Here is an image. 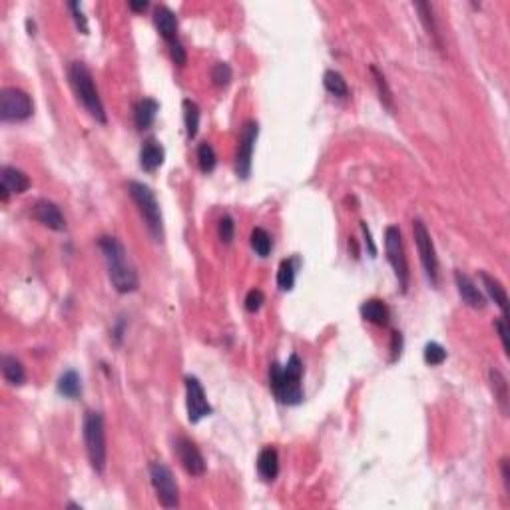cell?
<instances>
[{"instance_id":"2e32d148","label":"cell","mask_w":510,"mask_h":510,"mask_svg":"<svg viewBox=\"0 0 510 510\" xmlns=\"http://www.w3.org/2000/svg\"><path fill=\"white\" fill-rule=\"evenodd\" d=\"M154 24L158 28L159 36L166 40V44L176 42L178 38V18L168 6H156L154 11Z\"/></svg>"},{"instance_id":"ac0fdd59","label":"cell","mask_w":510,"mask_h":510,"mask_svg":"<svg viewBox=\"0 0 510 510\" xmlns=\"http://www.w3.org/2000/svg\"><path fill=\"white\" fill-rule=\"evenodd\" d=\"M361 315L365 321H369L373 325L387 327L389 319H391V311L387 307V303L381 301V299H367L361 305Z\"/></svg>"},{"instance_id":"52a82bcc","label":"cell","mask_w":510,"mask_h":510,"mask_svg":"<svg viewBox=\"0 0 510 510\" xmlns=\"http://www.w3.org/2000/svg\"><path fill=\"white\" fill-rule=\"evenodd\" d=\"M34 112L30 96L21 88H4L0 92V120L2 122H24Z\"/></svg>"},{"instance_id":"7a4b0ae2","label":"cell","mask_w":510,"mask_h":510,"mask_svg":"<svg viewBox=\"0 0 510 510\" xmlns=\"http://www.w3.org/2000/svg\"><path fill=\"white\" fill-rule=\"evenodd\" d=\"M303 363L298 355L293 353L289 357L287 365H277L273 363L269 369V387L276 395V399L283 404H299L303 401Z\"/></svg>"},{"instance_id":"4fadbf2b","label":"cell","mask_w":510,"mask_h":510,"mask_svg":"<svg viewBox=\"0 0 510 510\" xmlns=\"http://www.w3.org/2000/svg\"><path fill=\"white\" fill-rule=\"evenodd\" d=\"M32 215H34L36 222L42 223L44 227H48L52 232H64L66 230V217L54 202L38 200L32 208Z\"/></svg>"},{"instance_id":"9c48e42d","label":"cell","mask_w":510,"mask_h":510,"mask_svg":"<svg viewBox=\"0 0 510 510\" xmlns=\"http://www.w3.org/2000/svg\"><path fill=\"white\" fill-rule=\"evenodd\" d=\"M413 237L416 249H419L421 264L425 267L426 277L431 279L433 285H436L438 283V259H436V251L433 239H431V234H429L426 225L421 220H414L413 222Z\"/></svg>"},{"instance_id":"7402d4cb","label":"cell","mask_w":510,"mask_h":510,"mask_svg":"<svg viewBox=\"0 0 510 510\" xmlns=\"http://www.w3.org/2000/svg\"><path fill=\"white\" fill-rule=\"evenodd\" d=\"M159 104L154 98H142L138 104L134 106V122H136V128H138V130H146V128L152 126V124L156 122Z\"/></svg>"},{"instance_id":"8992f818","label":"cell","mask_w":510,"mask_h":510,"mask_svg":"<svg viewBox=\"0 0 510 510\" xmlns=\"http://www.w3.org/2000/svg\"><path fill=\"white\" fill-rule=\"evenodd\" d=\"M149 480H152V487L156 490V497L164 509H176L180 504V490H178V482H176L170 467H166L164 463H152Z\"/></svg>"},{"instance_id":"74e56055","label":"cell","mask_w":510,"mask_h":510,"mask_svg":"<svg viewBox=\"0 0 510 510\" xmlns=\"http://www.w3.org/2000/svg\"><path fill=\"white\" fill-rule=\"evenodd\" d=\"M494 327L499 331L500 341H502V349H504V353L509 355L510 347H509V323H506V317H500L499 321L494 323Z\"/></svg>"},{"instance_id":"3957f363","label":"cell","mask_w":510,"mask_h":510,"mask_svg":"<svg viewBox=\"0 0 510 510\" xmlns=\"http://www.w3.org/2000/svg\"><path fill=\"white\" fill-rule=\"evenodd\" d=\"M68 78L78 102L84 106L86 112L94 118L96 122L106 124V110L102 104V98L98 94L92 72L82 62H72L68 66Z\"/></svg>"},{"instance_id":"d6986e66","label":"cell","mask_w":510,"mask_h":510,"mask_svg":"<svg viewBox=\"0 0 510 510\" xmlns=\"http://www.w3.org/2000/svg\"><path fill=\"white\" fill-rule=\"evenodd\" d=\"M478 276H480V281H482V285L487 289L490 299H492L500 307V311H502V317H506V313H509V295H506V289L502 287V283H500L497 277L490 276L487 271H480Z\"/></svg>"},{"instance_id":"5bb4252c","label":"cell","mask_w":510,"mask_h":510,"mask_svg":"<svg viewBox=\"0 0 510 510\" xmlns=\"http://www.w3.org/2000/svg\"><path fill=\"white\" fill-rule=\"evenodd\" d=\"M30 188V180L22 170H16L12 166H4L0 174V191H2V202L8 200L11 193H24Z\"/></svg>"},{"instance_id":"5b68a950","label":"cell","mask_w":510,"mask_h":510,"mask_svg":"<svg viewBox=\"0 0 510 510\" xmlns=\"http://www.w3.org/2000/svg\"><path fill=\"white\" fill-rule=\"evenodd\" d=\"M84 435L86 453L88 460L98 475L104 472L106 468V429H104V416L98 411H88L84 416Z\"/></svg>"},{"instance_id":"e0dca14e","label":"cell","mask_w":510,"mask_h":510,"mask_svg":"<svg viewBox=\"0 0 510 510\" xmlns=\"http://www.w3.org/2000/svg\"><path fill=\"white\" fill-rule=\"evenodd\" d=\"M166 152L162 148L158 140L149 138L144 142V146L140 149V166L144 171H156L164 164Z\"/></svg>"},{"instance_id":"ab89813d","label":"cell","mask_w":510,"mask_h":510,"mask_svg":"<svg viewBox=\"0 0 510 510\" xmlns=\"http://www.w3.org/2000/svg\"><path fill=\"white\" fill-rule=\"evenodd\" d=\"M401 347H403V337H401V333H399V331H393V345H391L393 357H391V361H397V359H399V355H401Z\"/></svg>"},{"instance_id":"6da1fadb","label":"cell","mask_w":510,"mask_h":510,"mask_svg":"<svg viewBox=\"0 0 510 510\" xmlns=\"http://www.w3.org/2000/svg\"><path fill=\"white\" fill-rule=\"evenodd\" d=\"M98 245L104 254V261H106L108 277L112 281V285L118 293H132L140 287L138 273L134 266L128 259L124 245L118 242L116 237L104 235L98 239Z\"/></svg>"},{"instance_id":"cb8c5ba5","label":"cell","mask_w":510,"mask_h":510,"mask_svg":"<svg viewBox=\"0 0 510 510\" xmlns=\"http://www.w3.org/2000/svg\"><path fill=\"white\" fill-rule=\"evenodd\" d=\"M414 8L419 11L421 22L425 24L426 32H429V36L433 38V42L436 44V48L443 50V40H441V34H438V26H436L435 14H433V6H431L429 2H416Z\"/></svg>"},{"instance_id":"8d00e7d4","label":"cell","mask_w":510,"mask_h":510,"mask_svg":"<svg viewBox=\"0 0 510 510\" xmlns=\"http://www.w3.org/2000/svg\"><path fill=\"white\" fill-rule=\"evenodd\" d=\"M68 8L72 11V14H74L76 26L80 28V32H82V34H88V21H86L84 12H82V8H80V4H78V2H70V4H68Z\"/></svg>"},{"instance_id":"83f0119b","label":"cell","mask_w":510,"mask_h":510,"mask_svg":"<svg viewBox=\"0 0 510 510\" xmlns=\"http://www.w3.org/2000/svg\"><path fill=\"white\" fill-rule=\"evenodd\" d=\"M323 84L327 88V92H331L333 96L337 98H347L349 96V86H347V80L335 72V70H327L325 76H323Z\"/></svg>"},{"instance_id":"f35d334b","label":"cell","mask_w":510,"mask_h":510,"mask_svg":"<svg viewBox=\"0 0 510 510\" xmlns=\"http://www.w3.org/2000/svg\"><path fill=\"white\" fill-rule=\"evenodd\" d=\"M500 475H502V482H504V489L510 494V465L509 458H502L500 460Z\"/></svg>"},{"instance_id":"e575fe53","label":"cell","mask_w":510,"mask_h":510,"mask_svg":"<svg viewBox=\"0 0 510 510\" xmlns=\"http://www.w3.org/2000/svg\"><path fill=\"white\" fill-rule=\"evenodd\" d=\"M264 303H266V295L259 289H251L245 298V309L249 313H257L259 309L264 307Z\"/></svg>"},{"instance_id":"f546056e","label":"cell","mask_w":510,"mask_h":510,"mask_svg":"<svg viewBox=\"0 0 510 510\" xmlns=\"http://www.w3.org/2000/svg\"><path fill=\"white\" fill-rule=\"evenodd\" d=\"M271 237L267 234L264 227H255L254 232H251V247H254V251L259 257H267L269 251H271Z\"/></svg>"},{"instance_id":"60d3db41","label":"cell","mask_w":510,"mask_h":510,"mask_svg":"<svg viewBox=\"0 0 510 510\" xmlns=\"http://www.w3.org/2000/svg\"><path fill=\"white\" fill-rule=\"evenodd\" d=\"M361 230H363V234H365V237H367V247H369V254L375 255L377 254V247H375V244H373L371 232H369V227H367V223L365 222H361Z\"/></svg>"},{"instance_id":"d4e9b609","label":"cell","mask_w":510,"mask_h":510,"mask_svg":"<svg viewBox=\"0 0 510 510\" xmlns=\"http://www.w3.org/2000/svg\"><path fill=\"white\" fill-rule=\"evenodd\" d=\"M183 122H186V134H188V140H193L198 136V128H200V106L190 100V98H186L183 100Z\"/></svg>"},{"instance_id":"4316f807","label":"cell","mask_w":510,"mask_h":510,"mask_svg":"<svg viewBox=\"0 0 510 510\" xmlns=\"http://www.w3.org/2000/svg\"><path fill=\"white\" fill-rule=\"evenodd\" d=\"M58 393L68 399H78L82 395V381L76 371H66L58 381Z\"/></svg>"},{"instance_id":"8fae6325","label":"cell","mask_w":510,"mask_h":510,"mask_svg":"<svg viewBox=\"0 0 510 510\" xmlns=\"http://www.w3.org/2000/svg\"><path fill=\"white\" fill-rule=\"evenodd\" d=\"M186 407H188L190 423H200L203 416H210L213 413L202 382L196 377H186Z\"/></svg>"},{"instance_id":"b9f144b4","label":"cell","mask_w":510,"mask_h":510,"mask_svg":"<svg viewBox=\"0 0 510 510\" xmlns=\"http://www.w3.org/2000/svg\"><path fill=\"white\" fill-rule=\"evenodd\" d=\"M128 6H130V8H132L134 12H144L149 6V2H146V0H142V2H136V0H132V2L128 4Z\"/></svg>"},{"instance_id":"30bf717a","label":"cell","mask_w":510,"mask_h":510,"mask_svg":"<svg viewBox=\"0 0 510 510\" xmlns=\"http://www.w3.org/2000/svg\"><path fill=\"white\" fill-rule=\"evenodd\" d=\"M257 134H259L257 122L247 120L242 128V136H239V144H237V152H235V174L244 180L249 178V171H251V158H254Z\"/></svg>"},{"instance_id":"836d02e7","label":"cell","mask_w":510,"mask_h":510,"mask_svg":"<svg viewBox=\"0 0 510 510\" xmlns=\"http://www.w3.org/2000/svg\"><path fill=\"white\" fill-rule=\"evenodd\" d=\"M446 359V351L445 347H441L438 343H429L425 347V361L429 363V365H433V367H436V365H443Z\"/></svg>"},{"instance_id":"484cf974","label":"cell","mask_w":510,"mask_h":510,"mask_svg":"<svg viewBox=\"0 0 510 510\" xmlns=\"http://www.w3.org/2000/svg\"><path fill=\"white\" fill-rule=\"evenodd\" d=\"M371 74H373V80H375V86H377V94H379V100H381V104L389 112H393L395 110V98H393V92H391V88H389V82H387V78L382 74L381 70L377 68V66H371Z\"/></svg>"},{"instance_id":"7c38bea8","label":"cell","mask_w":510,"mask_h":510,"mask_svg":"<svg viewBox=\"0 0 510 510\" xmlns=\"http://www.w3.org/2000/svg\"><path fill=\"white\" fill-rule=\"evenodd\" d=\"M174 450H176L178 460H180V465L188 475H191V477H202L203 472H205L203 455L200 453V448L196 446V443H191L190 438L178 436L176 443H174Z\"/></svg>"},{"instance_id":"d590c367","label":"cell","mask_w":510,"mask_h":510,"mask_svg":"<svg viewBox=\"0 0 510 510\" xmlns=\"http://www.w3.org/2000/svg\"><path fill=\"white\" fill-rule=\"evenodd\" d=\"M168 50H170V56H171V60H174V64H178V66H186V62H188V56H186V48L181 46L180 40L168 44Z\"/></svg>"},{"instance_id":"4dcf8cb0","label":"cell","mask_w":510,"mask_h":510,"mask_svg":"<svg viewBox=\"0 0 510 510\" xmlns=\"http://www.w3.org/2000/svg\"><path fill=\"white\" fill-rule=\"evenodd\" d=\"M198 164H200V170H202L203 174L213 171L215 164H217V156H215V152H213L212 144H208V142L200 144V148H198Z\"/></svg>"},{"instance_id":"9a60e30c","label":"cell","mask_w":510,"mask_h":510,"mask_svg":"<svg viewBox=\"0 0 510 510\" xmlns=\"http://www.w3.org/2000/svg\"><path fill=\"white\" fill-rule=\"evenodd\" d=\"M455 283H457L458 295L463 298V301L467 303L468 307L472 309H484L487 307V299L480 293V289L477 283L463 271H455Z\"/></svg>"},{"instance_id":"ffe728a7","label":"cell","mask_w":510,"mask_h":510,"mask_svg":"<svg viewBox=\"0 0 510 510\" xmlns=\"http://www.w3.org/2000/svg\"><path fill=\"white\" fill-rule=\"evenodd\" d=\"M489 382H490V389H492V395H494V399H497V403H499V409L500 413L509 414V404H510V395H509V382L504 379V375L499 371V369H490L489 371Z\"/></svg>"},{"instance_id":"1f68e13d","label":"cell","mask_w":510,"mask_h":510,"mask_svg":"<svg viewBox=\"0 0 510 510\" xmlns=\"http://www.w3.org/2000/svg\"><path fill=\"white\" fill-rule=\"evenodd\" d=\"M234 78V72H232V66L227 62H217L212 68V82L213 86L217 88H227L230 82Z\"/></svg>"},{"instance_id":"d6a6232c","label":"cell","mask_w":510,"mask_h":510,"mask_svg":"<svg viewBox=\"0 0 510 510\" xmlns=\"http://www.w3.org/2000/svg\"><path fill=\"white\" fill-rule=\"evenodd\" d=\"M234 234H235V223L232 220V215H223L220 223H217V235L222 239V244L230 245L234 242Z\"/></svg>"},{"instance_id":"277c9868","label":"cell","mask_w":510,"mask_h":510,"mask_svg":"<svg viewBox=\"0 0 510 510\" xmlns=\"http://www.w3.org/2000/svg\"><path fill=\"white\" fill-rule=\"evenodd\" d=\"M128 193H130L132 202L136 203L140 215L144 217L149 235L156 242H162L164 239V220H162V210H159V203L156 200V193L152 191L149 186L142 183V181H130Z\"/></svg>"},{"instance_id":"ba28073f","label":"cell","mask_w":510,"mask_h":510,"mask_svg":"<svg viewBox=\"0 0 510 510\" xmlns=\"http://www.w3.org/2000/svg\"><path fill=\"white\" fill-rule=\"evenodd\" d=\"M385 249H387V259L393 267L395 276L399 279L401 291H407L409 287V264H407V255H404V245L401 232L397 225H389L385 232Z\"/></svg>"},{"instance_id":"603a6c76","label":"cell","mask_w":510,"mask_h":510,"mask_svg":"<svg viewBox=\"0 0 510 510\" xmlns=\"http://www.w3.org/2000/svg\"><path fill=\"white\" fill-rule=\"evenodd\" d=\"M0 365H2V377L11 382V385H16V387L24 385V381H26V371H24L22 363L18 361L16 357H12V355H2Z\"/></svg>"},{"instance_id":"44dd1931","label":"cell","mask_w":510,"mask_h":510,"mask_svg":"<svg viewBox=\"0 0 510 510\" xmlns=\"http://www.w3.org/2000/svg\"><path fill=\"white\" fill-rule=\"evenodd\" d=\"M257 472L266 482L276 480L279 475V455L273 446H266L257 457Z\"/></svg>"},{"instance_id":"f1b7e54d","label":"cell","mask_w":510,"mask_h":510,"mask_svg":"<svg viewBox=\"0 0 510 510\" xmlns=\"http://www.w3.org/2000/svg\"><path fill=\"white\" fill-rule=\"evenodd\" d=\"M277 285L281 291H291L295 285V264L293 259H283L277 269Z\"/></svg>"}]
</instances>
